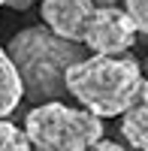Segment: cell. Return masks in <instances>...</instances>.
<instances>
[{"label":"cell","instance_id":"1","mask_svg":"<svg viewBox=\"0 0 148 151\" xmlns=\"http://www.w3.org/2000/svg\"><path fill=\"white\" fill-rule=\"evenodd\" d=\"M67 94L97 118H118L139 103L142 64L127 55H91L67 70Z\"/></svg>","mask_w":148,"mask_h":151},{"label":"cell","instance_id":"12","mask_svg":"<svg viewBox=\"0 0 148 151\" xmlns=\"http://www.w3.org/2000/svg\"><path fill=\"white\" fill-rule=\"evenodd\" d=\"M139 103H142V106H148V79L142 82V91H139Z\"/></svg>","mask_w":148,"mask_h":151},{"label":"cell","instance_id":"10","mask_svg":"<svg viewBox=\"0 0 148 151\" xmlns=\"http://www.w3.org/2000/svg\"><path fill=\"white\" fill-rule=\"evenodd\" d=\"M88 151H124V148H121L118 142H109V139H100V142H97L94 148H88Z\"/></svg>","mask_w":148,"mask_h":151},{"label":"cell","instance_id":"14","mask_svg":"<svg viewBox=\"0 0 148 151\" xmlns=\"http://www.w3.org/2000/svg\"><path fill=\"white\" fill-rule=\"evenodd\" d=\"M142 76H145V79H148V58L142 60Z\"/></svg>","mask_w":148,"mask_h":151},{"label":"cell","instance_id":"15","mask_svg":"<svg viewBox=\"0 0 148 151\" xmlns=\"http://www.w3.org/2000/svg\"><path fill=\"white\" fill-rule=\"evenodd\" d=\"M0 6H6V0H0Z\"/></svg>","mask_w":148,"mask_h":151},{"label":"cell","instance_id":"9","mask_svg":"<svg viewBox=\"0 0 148 151\" xmlns=\"http://www.w3.org/2000/svg\"><path fill=\"white\" fill-rule=\"evenodd\" d=\"M124 9H127V15L133 18L136 30L148 36V0H124Z\"/></svg>","mask_w":148,"mask_h":151},{"label":"cell","instance_id":"4","mask_svg":"<svg viewBox=\"0 0 148 151\" xmlns=\"http://www.w3.org/2000/svg\"><path fill=\"white\" fill-rule=\"evenodd\" d=\"M136 33L139 30L124 6H97L82 45H88L94 55H127Z\"/></svg>","mask_w":148,"mask_h":151},{"label":"cell","instance_id":"8","mask_svg":"<svg viewBox=\"0 0 148 151\" xmlns=\"http://www.w3.org/2000/svg\"><path fill=\"white\" fill-rule=\"evenodd\" d=\"M0 151H33L27 142V133L6 118H0Z\"/></svg>","mask_w":148,"mask_h":151},{"label":"cell","instance_id":"11","mask_svg":"<svg viewBox=\"0 0 148 151\" xmlns=\"http://www.w3.org/2000/svg\"><path fill=\"white\" fill-rule=\"evenodd\" d=\"M30 3H36V0H6V6H12V9H18V12H21V9H27Z\"/></svg>","mask_w":148,"mask_h":151},{"label":"cell","instance_id":"2","mask_svg":"<svg viewBox=\"0 0 148 151\" xmlns=\"http://www.w3.org/2000/svg\"><path fill=\"white\" fill-rule=\"evenodd\" d=\"M6 55L12 58L21 85H24V97L30 103H52L67 91V70L73 64H79L85 58L79 42L60 40L57 33L42 27H24L15 33L6 45Z\"/></svg>","mask_w":148,"mask_h":151},{"label":"cell","instance_id":"3","mask_svg":"<svg viewBox=\"0 0 148 151\" xmlns=\"http://www.w3.org/2000/svg\"><path fill=\"white\" fill-rule=\"evenodd\" d=\"M24 133L33 151H88L103 139V118L52 100L27 112Z\"/></svg>","mask_w":148,"mask_h":151},{"label":"cell","instance_id":"13","mask_svg":"<svg viewBox=\"0 0 148 151\" xmlns=\"http://www.w3.org/2000/svg\"><path fill=\"white\" fill-rule=\"evenodd\" d=\"M94 6H118V0H94Z\"/></svg>","mask_w":148,"mask_h":151},{"label":"cell","instance_id":"5","mask_svg":"<svg viewBox=\"0 0 148 151\" xmlns=\"http://www.w3.org/2000/svg\"><path fill=\"white\" fill-rule=\"evenodd\" d=\"M94 9H97L94 0H40L42 24L52 33H57L60 40L79 42V45L85 42Z\"/></svg>","mask_w":148,"mask_h":151},{"label":"cell","instance_id":"7","mask_svg":"<svg viewBox=\"0 0 148 151\" xmlns=\"http://www.w3.org/2000/svg\"><path fill=\"white\" fill-rule=\"evenodd\" d=\"M121 136L136 151H148V106L136 103L121 115Z\"/></svg>","mask_w":148,"mask_h":151},{"label":"cell","instance_id":"6","mask_svg":"<svg viewBox=\"0 0 148 151\" xmlns=\"http://www.w3.org/2000/svg\"><path fill=\"white\" fill-rule=\"evenodd\" d=\"M21 100H24L21 76L12 64V58L6 55V48H0V118H9L21 106Z\"/></svg>","mask_w":148,"mask_h":151}]
</instances>
